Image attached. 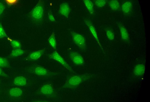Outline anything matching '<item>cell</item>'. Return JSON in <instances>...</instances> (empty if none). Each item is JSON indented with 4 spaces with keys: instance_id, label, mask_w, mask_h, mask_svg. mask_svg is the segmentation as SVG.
I'll list each match as a JSON object with an SVG mask.
<instances>
[{
    "instance_id": "f1b7e54d",
    "label": "cell",
    "mask_w": 150,
    "mask_h": 102,
    "mask_svg": "<svg viewBox=\"0 0 150 102\" xmlns=\"http://www.w3.org/2000/svg\"><path fill=\"white\" fill-rule=\"evenodd\" d=\"M46 102V101H37V102Z\"/></svg>"
},
{
    "instance_id": "e0dca14e",
    "label": "cell",
    "mask_w": 150,
    "mask_h": 102,
    "mask_svg": "<svg viewBox=\"0 0 150 102\" xmlns=\"http://www.w3.org/2000/svg\"><path fill=\"white\" fill-rule=\"evenodd\" d=\"M23 92L22 90L17 88H13L11 89L9 91L10 95L14 97H17L22 95Z\"/></svg>"
},
{
    "instance_id": "484cf974",
    "label": "cell",
    "mask_w": 150,
    "mask_h": 102,
    "mask_svg": "<svg viewBox=\"0 0 150 102\" xmlns=\"http://www.w3.org/2000/svg\"><path fill=\"white\" fill-rule=\"evenodd\" d=\"M48 18L50 21L52 22H54L56 21L51 11H50L48 13Z\"/></svg>"
},
{
    "instance_id": "9a60e30c",
    "label": "cell",
    "mask_w": 150,
    "mask_h": 102,
    "mask_svg": "<svg viewBox=\"0 0 150 102\" xmlns=\"http://www.w3.org/2000/svg\"><path fill=\"white\" fill-rule=\"evenodd\" d=\"M86 7L91 14L94 12V5L91 0H82Z\"/></svg>"
},
{
    "instance_id": "8fae6325",
    "label": "cell",
    "mask_w": 150,
    "mask_h": 102,
    "mask_svg": "<svg viewBox=\"0 0 150 102\" xmlns=\"http://www.w3.org/2000/svg\"><path fill=\"white\" fill-rule=\"evenodd\" d=\"M41 92L45 95H51L54 93L52 86L50 84H46L42 86L40 89Z\"/></svg>"
},
{
    "instance_id": "4316f807",
    "label": "cell",
    "mask_w": 150,
    "mask_h": 102,
    "mask_svg": "<svg viewBox=\"0 0 150 102\" xmlns=\"http://www.w3.org/2000/svg\"><path fill=\"white\" fill-rule=\"evenodd\" d=\"M6 9L5 5L2 2H0V15Z\"/></svg>"
},
{
    "instance_id": "4fadbf2b",
    "label": "cell",
    "mask_w": 150,
    "mask_h": 102,
    "mask_svg": "<svg viewBox=\"0 0 150 102\" xmlns=\"http://www.w3.org/2000/svg\"><path fill=\"white\" fill-rule=\"evenodd\" d=\"M132 4L130 2H126L123 3L122 6V11L125 14L129 13L132 9Z\"/></svg>"
},
{
    "instance_id": "5b68a950",
    "label": "cell",
    "mask_w": 150,
    "mask_h": 102,
    "mask_svg": "<svg viewBox=\"0 0 150 102\" xmlns=\"http://www.w3.org/2000/svg\"><path fill=\"white\" fill-rule=\"evenodd\" d=\"M31 71L35 75L41 76H50L56 74L44 67L39 66H36L32 67L31 69Z\"/></svg>"
},
{
    "instance_id": "cb8c5ba5",
    "label": "cell",
    "mask_w": 150,
    "mask_h": 102,
    "mask_svg": "<svg viewBox=\"0 0 150 102\" xmlns=\"http://www.w3.org/2000/svg\"><path fill=\"white\" fill-rule=\"evenodd\" d=\"M7 36L6 31L2 24L0 23V39L3 38Z\"/></svg>"
},
{
    "instance_id": "6da1fadb",
    "label": "cell",
    "mask_w": 150,
    "mask_h": 102,
    "mask_svg": "<svg viewBox=\"0 0 150 102\" xmlns=\"http://www.w3.org/2000/svg\"><path fill=\"white\" fill-rule=\"evenodd\" d=\"M45 3L44 0L38 1L30 13L32 21L37 24H41L44 21L45 16Z\"/></svg>"
},
{
    "instance_id": "d4e9b609",
    "label": "cell",
    "mask_w": 150,
    "mask_h": 102,
    "mask_svg": "<svg viewBox=\"0 0 150 102\" xmlns=\"http://www.w3.org/2000/svg\"><path fill=\"white\" fill-rule=\"evenodd\" d=\"M106 35L109 39L113 40L114 38V35L111 30H108L106 31Z\"/></svg>"
},
{
    "instance_id": "2e32d148",
    "label": "cell",
    "mask_w": 150,
    "mask_h": 102,
    "mask_svg": "<svg viewBox=\"0 0 150 102\" xmlns=\"http://www.w3.org/2000/svg\"><path fill=\"white\" fill-rule=\"evenodd\" d=\"M48 42L50 46L54 50H56L57 42L55 37V33L53 32L48 39Z\"/></svg>"
},
{
    "instance_id": "30bf717a",
    "label": "cell",
    "mask_w": 150,
    "mask_h": 102,
    "mask_svg": "<svg viewBox=\"0 0 150 102\" xmlns=\"http://www.w3.org/2000/svg\"><path fill=\"white\" fill-rule=\"evenodd\" d=\"M5 4L9 7L19 8L22 6L21 0H4Z\"/></svg>"
},
{
    "instance_id": "8992f818",
    "label": "cell",
    "mask_w": 150,
    "mask_h": 102,
    "mask_svg": "<svg viewBox=\"0 0 150 102\" xmlns=\"http://www.w3.org/2000/svg\"><path fill=\"white\" fill-rule=\"evenodd\" d=\"M70 58L73 63L78 66H83L84 64V59L81 55L78 52L74 51L69 53Z\"/></svg>"
},
{
    "instance_id": "277c9868",
    "label": "cell",
    "mask_w": 150,
    "mask_h": 102,
    "mask_svg": "<svg viewBox=\"0 0 150 102\" xmlns=\"http://www.w3.org/2000/svg\"><path fill=\"white\" fill-rule=\"evenodd\" d=\"M49 57L50 59L56 61L57 62L62 65L71 73H76L71 67L67 63L65 60L56 51H54L49 56Z\"/></svg>"
},
{
    "instance_id": "7c38bea8",
    "label": "cell",
    "mask_w": 150,
    "mask_h": 102,
    "mask_svg": "<svg viewBox=\"0 0 150 102\" xmlns=\"http://www.w3.org/2000/svg\"><path fill=\"white\" fill-rule=\"evenodd\" d=\"M13 83L15 85L18 86H24L27 84V79L23 76H18L14 79Z\"/></svg>"
},
{
    "instance_id": "ac0fdd59",
    "label": "cell",
    "mask_w": 150,
    "mask_h": 102,
    "mask_svg": "<svg viewBox=\"0 0 150 102\" xmlns=\"http://www.w3.org/2000/svg\"><path fill=\"white\" fill-rule=\"evenodd\" d=\"M119 29L122 39L127 41L129 39V35L125 28L122 25L119 26Z\"/></svg>"
},
{
    "instance_id": "9c48e42d",
    "label": "cell",
    "mask_w": 150,
    "mask_h": 102,
    "mask_svg": "<svg viewBox=\"0 0 150 102\" xmlns=\"http://www.w3.org/2000/svg\"><path fill=\"white\" fill-rule=\"evenodd\" d=\"M84 22L85 24L89 28L91 33L94 37L96 39L99 46L101 48V49L103 50V48L102 47L99 40L96 29L93 26V24L90 21L87 20H85Z\"/></svg>"
},
{
    "instance_id": "83f0119b",
    "label": "cell",
    "mask_w": 150,
    "mask_h": 102,
    "mask_svg": "<svg viewBox=\"0 0 150 102\" xmlns=\"http://www.w3.org/2000/svg\"><path fill=\"white\" fill-rule=\"evenodd\" d=\"M0 76L6 77L7 75L3 71L2 69L0 68Z\"/></svg>"
},
{
    "instance_id": "7a4b0ae2",
    "label": "cell",
    "mask_w": 150,
    "mask_h": 102,
    "mask_svg": "<svg viewBox=\"0 0 150 102\" xmlns=\"http://www.w3.org/2000/svg\"><path fill=\"white\" fill-rule=\"evenodd\" d=\"M90 77V76L88 74L72 76L68 78L63 87L66 88H74L87 80Z\"/></svg>"
},
{
    "instance_id": "3957f363",
    "label": "cell",
    "mask_w": 150,
    "mask_h": 102,
    "mask_svg": "<svg viewBox=\"0 0 150 102\" xmlns=\"http://www.w3.org/2000/svg\"><path fill=\"white\" fill-rule=\"evenodd\" d=\"M71 34L74 44L82 50H85L86 47V43L84 37L80 34L74 31H71Z\"/></svg>"
},
{
    "instance_id": "52a82bcc",
    "label": "cell",
    "mask_w": 150,
    "mask_h": 102,
    "mask_svg": "<svg viewBox=\"0 0 150 102\" xmlns=\"http://www.w3.org/2000/svg\"><path fill=\"white\" fill-rule=\"evenodd\" d=\"M46 49L36 51L31 53L28 56L27 58L30 60L36 61L40 58L45 52Z\"/></svg>"
},
{
    "instance_id": "d6986e66",
    "label": "cell",
    "mask_w": 150,
    "mask_h": 102,
    "mask_svg": "<svg viewBox=\"0 0 150 102\" xmlns=\"http://www.w3.org/2000/svg\"><path fill=\"white\" fill-rule=\"evenodd\" d=\"M25 53V51L21 49H17L13 50L10 55L12 57H16L22 56Z\"/></svg>"
},
{
    "instance_id": "44dd1931",
    "label": "cell",
    "mask_w": 150,
    "mask_h": 102,
    "mask_svg": "<svg viewBox=\"0 0 150 102\" xmlns=\"http://www.w3.org/2000/svg\"><path fill=\"white\" fill-rule=\"evenodd\" d=\"M10 66L9 61L7 59L0 57V68H8Z\"/></svg>"
},
{
    "instance_id": "7402d4cb",
    "label": "cell",
    "mask_w": 150,
    "mask_h": 102,
    "mask_svg": "<svg viewBox=\"0 0 150 102\" xmlns=\"http://www.w3.org/2000/svg\"><path fill=\"white\" fill-rule=\"evenodd\" d=\"M10 42L11 46L14 48L16 49H21V44L17 41L11 39L10 41Z\"/></svg>"
},
{
    "instance_id": "ba28073f",
    "label": "cell",
    "mask_w": 150,
    "mask_h": 102,
    "mask_svg": "<svg viewBox=\"0 0 150 102\" xmlns=\"http://www.w3.org/2000/svg\"><path fill=\"white\" fill-rule=\"evenodd\" d=\"M71 11L70 7L67 3H64L60 6L59 12L62 16L68 17Z\"/></svg>"
},
{
    "instance_id": "ffe728a7",
    "label": "cell",
    "mask_w": 150,
    "mask_h": 102,
    "mask_svg": "<svg viewBox=\"0 0 150 102\" xmlns=\"http://www.w3.org/2000/svg\"><path fill=\"white\" fill-rule=\"evenodd\" d=\"M109 6L111 9L113 11H117L120 8V4L117 0H112L109 3Z\"/></svg>"
},
{
    "instance_id": "603a6c76",
    "label": "cell",
    "mask_w": 150,
    "mask_h": 102,
    "mask_svg": "<svg viewBox=\"0 0 150 102\" xmlns=\"http://www.w3.org/2000/svg\"><path fill=\"white\" fill-rule=\"evenodd\" d=\"M95 4L97 7L102 8L105 5L106 1L105 0H96Z\"/></svg>"
},
{
    "instance_id": "5bb4252c",
    "label": "cell",
    "mask_w": 150,
    "mask_h": 102,
    "mask_svg": "<svg viewBox=\"0 0 150 102\" xmlns=\"http://www.w3.org/2000/svg\"><path fill=\"white\" fill-rule=\"evenodd\" d=\"M145 67L142 64H138L135 68L134 73L135 74L138 76L143 75L145 72Z\"/></svg>"
}]
</instances>
